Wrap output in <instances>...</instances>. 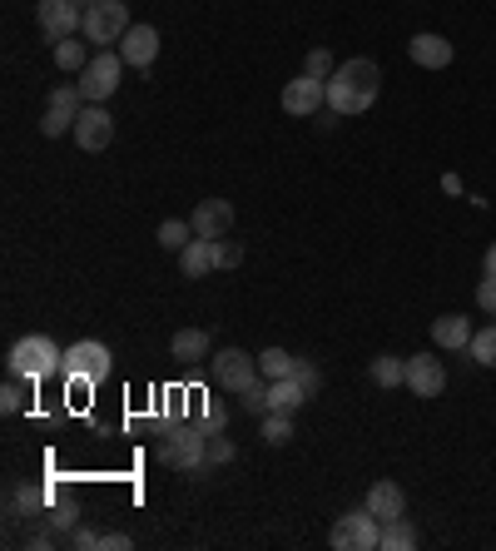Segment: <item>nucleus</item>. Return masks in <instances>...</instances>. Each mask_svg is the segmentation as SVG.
Here are the masks:
<instances>
[{"label":"nucleus","mask_w":496,"mask_h":551,"mask_svg":"<svg viewBox=\"0 0 496 551\" xmlns=\"http://www.w3.org/2000/svg\"><path fill=\"white\" fill-rule=\"evenodd\" d=\"M110 139H115L110 110H105V105H85L80 120H75V144H80L85 154H100V149H110Z\"/></svg>","instance_id":"nucleus-10"},{"label":"nucleus","mask_w":496,"mask_h":551,"mask_svg":"<svg viewBox=\"0 0 496 551\" xmlns=\"http://www.w3.org/2000/svg\"><path fill=\"white\" fill-rule=\"evenodd\" d=\"M368 378L377 383V388H407V358H392V353H377L368 363Z\"/></svg>","instance_id":"nucleus-21"},{"label":"nucleus","mask_w":496,"mask_h":551,"mask_svg":"<svg viewBox=\"0 0 496 551\" xmlns=\"http://www.w3.org/2000/svg\"><path fill=\"white\" fill-rule=\"evenodd\" d=\"M75 120H80V115H70V110H55V105H45V120H40V135H50V139L75 135Z\"/></svg>","instance_id":"nucleus-31"},{"label":"nucleus","mask_w":496,"mask_h":551,"mask_svg":"<svg viewBox=\"0 0 496 551\" xmlns=\"http://www.w3.org/2000/svg\"><path fill=\"white\" fill-rule=\"evenodd\" d=\"M55 65H60V70H70V75H80V70L90 65L85 40H75V35H70V40H60V45H55Z\"/></svg>","instance_id":"nucleus-27"},{"label":"nucleus","mask_w":496,"mask_h":551,"mask_svg":"<svg viewBox=\"0 0 496 551\" xmlns=\"http://www.w3.org/2000/svg\"><path fill=\"white\" fill-rule=\"evenodd\" d=\"M169 358H179V363L209 358V333H204V328H179V333L169 338Z\"/></svg>","instance_id":"nucleus-20"},{"label":"nucleus","mask_w":496,"mask_h":551,"mask_svg":"<svg viewBox=\"0 0 496 551\" xmlns=\"http://www.w3.org/2000/svg\"><path fill=\"white\" fill-rule=\"evenodd\" d=\"M263 373H258V353H244V348H219L214 353V383L224 393H244L253 388Z\"/></svg>","instance_id":"nucleus-8"},{"label":"nucleus","mask_w":496,"mask_h":551,"mask_svg":"<svg viewBox=\"0 0 496 551\" xmlns=\"http://www.w3.org/2000/svg\"><path fill=\"white\" fill-rule=\"evenodd\" d=\"M239 403H244V413H253V417L268 413V408H273V403H268V378H258L253 388H244V393H239Z\"/></svg>","instance_id":"nucleus-33"},{"label":"nucleus","mask_w":496,"mask_h":551,"mask_svg":"<svg viewBox=\"0 0 496 551\" xmlns=\"http://www.w3.org/2000/svg\"><path fill=\"white\" fill-rule=\"evenodd\" d=\"M407 55H412V65H422V70H447V65H452V40H442L437 30H417V35L407 40Z\"/></svg>","instance_id":"nucleus-13"},{"label":"nucleus","mask_w":496,"mask_h":551,"mask_svg":"<svg viewBox=\"0 0 496 551\" xmlns=\"http://www.w3.org/2000/svg\"><path fill=\"white\" fill-rule=\"evenodd\" d=\"M323 85H328V110L338 120H353V115H368L372 105H377L382 70H377V60L358 55V60H343L333 70V80H323Z\"/></svg>","instance_id":"nucleus-1"},{"label":"nucleus","mask_w":496,"mask_h":551,"mask_svg":"<svg viewBox=\"0 0 496 551\" xmlns=\"http://www.w3.org/2000/svg\"><path fill=\"white\" fill-rule=\"evenodd\" d=\"M293 368H298V358H293L288 348H263V353H258V373H263L268 383H278V378H293Z\"/></svg>","instance_id":"nucleus-23"},{"label":"nucleus","mask_w":496,"mask_h":551,"mask_svg":"<svg viewBox=\"0 0 496 551\" xmlns=\"http://www.w3.org/2000/svg\"><path fill=\"white\" fill-rule=\"evenodd\" d=\"M323 105H328V85H323V80L298 75V80L283 85V115H293V120H318Z\"/></svg>","instance_id":"nucleus-9"},{"label":"nucleus","mask_w":496,"mask_h":551,"mask_svg":"<svg viewBox=\"0 0 496 551\" xmlns=\"http://www.w3.org/2000/svg\"><path fill=\"white\" fill-rule=\"evenodd\" d=\"M120 55H124V65L149 70L159 60V30L154 25H129V35L120 40Z\"/></svg>","instance_id":"nucleus-14"},{"label":"nucleus","mask_w":496,"mask_h":551,"mask_svg":"<svg viewBox=\"0 0 496 551\" xmlns=\"http://www.w3.org/2000/svg\"><path fill=\"white\" fill-rule=\"evenodd\" d=\"M179 269H184V278H209L214 269H219V239H189V249L179 254Z\"/></svg>","instance_id":"nucleus-17"},{"label":"nucleus","mask_w":496,"mask_h":551,"mask_svg":"<svg viewBox=\"0 0 496 551\" xmlns=\"http://www.w3.org/2000/svg\"><path fill=\"white\" fill-rule=\"evenodd\" d=\"M477 308H482V313H492V318H496V278H492V274H487L482 283H477Z\"/></svg>","instance_id":"nucleus-36"},{"label":"nucleus","mask_w":496,"mask_h":551,"mask_svg":"<svg viewBox=\"0 0 496 551\" xmlns=\"http://www.w3.org/2000/svg\"><path fill=\"white\" fill-rule=\"evenodd\" d=\"M268 403H273L268 413H303L313 398L303 393V383H298V378H278V383H268Z\"/></svg>","instance_id":"nucleus-18"},{"label":"nucleus","mask_w":496,"mask_h":551,"mask_svg":"<svg viewBox=\"0 0 496 551\" xmlns=\"http://www.w3.org/2000/svg\"><path fill=\"white\" fill-rule=\"evenodd\" d=\"M328 547L333 551H377L382 547V522L372 517L368 507L343 512V517L333 522V532H328Z\"/></svg>","instance_id":"nucleus-3"},{"label":"nucleus","mask_w":496,"mask_h":551,"mask_svg":"<svg viewBox=\"0 0 496 551\" xmlns=\"http://www.w3.org/2000/svg\"><path fill=\"white\" fill-rule=\"evenodd\" d=\"M110 368H115V353H110L100 338H85V343L65 348V363H60L65 378H90V383H105Z\"/></svg>","instance_id":"nucleus-6"},{"label":"nucleus","mask_w":496,"mask_h":551,"mask_svg":"<svg viewBox=\"0 0 496 551\" xmlns=\"http://www.w3.org/2000/svg\"><path fill=\"white\" fill-rule=\"evenodd\" d=\"M333 70H338V60L328 50H308V60H303V75L308 80H333Z\"/></svg>","instance_id":"nucleus-32"},{"label":"nucleus","mask_w":496,"mask_h":551,"mask_svg":"<svg viewBox=\"0 0 496 551\" xmlns=\"http://www.w3.org/2000/svg\"><path fill=\"white\" fill-rule=\"evenodd\" d=\"M129 547H134L129 532H105V537H100V551H129Z\"/></svg>","instance_id":"nucleus-38"},{"label":"nucleus","mask_w":496,"mask_h":551,"mask_svg":"<svg viewBox=\"0 0 496 551\" xmlns=\"http://www.w3.org/2000/svg\"><path fill=\"white\" fill-rule=\"evenodd\" d=\"M129 25H134V20H129V5H124V0H100V5L85 10V30H80V35L110 50V40L120 45L124 35H129Z\"/></svg>","instance_id":"nucleus-5"},{"label":"nucleus","mask_w":496,"mask_h":551,"mask_svg":"<svg viewBox=\"0 0 496 551\" xmlns=\"http://www.w3.org/2000/svg\"><path fill=\"white\" fill-rule=\"evenodd\" d=\"M472 318L467 313H442L437 323H432V343L442 348V353H467L472 348Z\"/></svg>","instance_id":"nucleus-15"},{"label":"nucleus","mask_w":496,"mask_h":551,"mask_svg":"<svg viewBox=\"0 0 496 551\" xmlns=\"http://www.w3.org/2000/svg\"><path fill=\"white\" fill-rule=\"evenodd\" d=\"M234 457H239V442H234L229 432H209V472L229 467Z\"/></svg>","instance_id":"nucleus-28"},{"label":"nucleus","mask_w":496,"mask_h":551,"mask_svg":"<svg viewBox=\"0 0 496 551\" xmlns=\"http://www.w3.org/2000/svg\"><path fill=\"white\" fill-rule=\"evenodd\" d=\"M25 398H30V383H25V378H5V388H0V413L5 417L25 413Z\"/></svg>","instance_id":"nucleus-29"},{"label":"nucleus","mask_w":496,"mask_h":551,"mask_svg":"<svg viewBox=\"0 0 496 551\" xmlns=\"http://www.w3.org/2000/svg\"><path fill=\"white\" fill-rule=\"evenodd\" d=\"M120 80H124V55L120 50H100V55H90V65L80 70V90H85V100L90 105H105L115 90H120Z\"/></svg>","instance_id":"nucleus-4"},{"label":"nucleus","mask_w":496,"mask_h":551,"mask_svg":"<svg viewBox=\"0 0 496 551\" xmlns=\"http://www.w3.org/2000/svg\"><path fill=\"white\" fill-rule=\"evenodd\" d=\"M100 537H105V532H95V527H85V522H80V527L70 532V551H95V547H100Z\"/></svg>","instance_id":"nucleus-35"},{"label":"nucleus","mask_w":496,"mask_h":551,"mask_svg":"<svg viewBox=\"0 0 496 551\" xmlns=\"http://www.w3.org/2000/svg\"><path fill=\"white\" fill-rule=\"evenodd\" d=\"M189 239H194V224H189V219H164V224H159V244H164L169 254H184Z\"/></svg>","instance_id":"nucleus-26"},{"label":"nucleus","mask_w":496,"mask_h":551,"mask_svg":"<svg viewBox=\"0 0 496 551\" xmlns=\"http://www.w3.org/2000/svg\"><path fill=\"white\" fill-rule=\"evenodd\" d=\"M417 527H412V517L402 512V517H392V522H382V547L377 551H417Z\"/></svg>","instance_id":"nucleus-22"},{"label":"nucleus","mask_w":496,"mask_h":551,"mask_svg":"<svg viewBox=\"0 0 496 551\" xmlns=\"http://www.w3.org/2000/svg\"><path fill=\"white\" fill-rule=\"evenodd\" d=\"M45 527H50V532H60V537L70 542V532L80 527V502H75V497H70V502H55V507L45 512Z\"/></svg>","instance_id":"nucleus-24"},{"label":"nucleus","mask_w":496,"mask_h":551,"mask_svg":"<svg viewBox=\"0 0 496 551\" xmlns=\"http://www.w3.org/2000/svg\"><path fill=\"white\" fill-rule=\"evenodd\" d=\"M35 25H40L45 40L60 45V40H70V35L85 30V10L75 0H35Z\"/></svg>","instance_id":"nucleus-7"},{"label":"nucleus","mask_w":496,"mask_h":551,"mask_svg":"<svg viewBox=\"0 0 496 551\" xmlns=\"http://www.w3.org/2000/svg\"><path fill=\"white\" fill-rule=\"evenodd\" d=\"M258 422H263L258 437H263L268 447H288V442H293V413H263Z\"/></svg>","instance_id":"nucleus-25"},{"label":"nucleus","mask_w":496,"mask_h":551,"mask_svg":"<svg viewBox=\"0 0 496 551\" xmlns=\"http://www.w3.org/2000/svg\"><path fill=\"white\" fill-rule=\"evenodd\" d=\"M363 507H368L377 522H392V517H402V512H407V492H402L397 482H387V477H382V482H372V487H368Z\"/></svg>","instance_id":"nucleus-16"},{"label":"nucleus","mask_w":496,"mask_h":551,"mask_svg":"<svg viewBox=\"0 0 496 551\" xmlns=\"http://www.w3.org/2000/svg\"><path fill=\"white\" fill-rule=\"evenodd\" d=\"M482 274H492V278H496V244L487 249V259H482Z\"/></svg>","instance_id":"nucleus-39"},{"label":"nucleus","mask_w":496,"mask_h":551,"mask_svg":"<svg viewBox=\"0 0 496 551\" xmlns=\"http://www.w3.org/2000/svg\"><path fill=\"white\" fill-rule=\"evenodd\" d=\"M244 264V244H224L219 239V269H239Z\"/></svg>","instance_id":"nucleus-37"},{"label":"nucleus","mask_w":496,"mask_h":551,"mask_svg":"<svg viewBox=\"0 0 496 551\" xmlns=\"http://www.w3.org/2000/svg\"><path fill=\"white\" fill-rule=\"evenodd\" d=\"M60 363H65V348H60L55 338L25 333V338H15L10 353H5V378H25V383L35 388V383H45L50 373H60Z\"/></svg>","instance_id":"nucleus-2"},{"label":"nucleus","mask_w":496,"mask_h":551,"mask_svg":"<svg viewBox=\"0 0 496 551\" xmlns=\"http://www.w3.org/2000/svg\"><path fill=\"white\" fill-rule=\"evenodd\" d=\"M407 393H412V398H442V393H447V368H442V358H427V353L407 358Z\"/></svg>","instance_id":"nucleus-11"},{"label":"nucleus","mask_w":496,"mask_h":551,"mask_svg":"<svg viewBox=\"0 0 496 551\" xmlns=\"http://www.w3.org/2000/svg\"><path fill=\"white\" fill-rule=\"evenodd\" d=\"M293 378L303 383V393H308V398H318V393H323V373H318V368H313L308 358H298V368H293Z\"/></svg>","instance_id":"nucleus-34"},{"label":"nucleus","mask_w":496,"mask_h":551,"mask_svg":"<svg viewBox=\"0 0 496 551\" xmlns=\"http://www.w3.org/2000/svg\"><path fill=\"white\" fill-rule=\"evenodd\" d=\"M40 507H45V487H25V482H20V487H10V497H5V517H10V522H25V517L35 522Z\"/></svg>","instance_id":"nucleus-19"},{"label":"nucleus","mask_w":496,"mask_h":551,"mask_svg":"<svg viewBox=\"0 0 496 551\" xmlns=\"http://www.w3.org/2000/svg\"><path fill=\"white\" fill-rule=\"evenodd\" d=\"M482 368H496V323H487V328H477L472 333V348H467Z\"/></svg>","instance_id":"nucleus-30"},{"label":"nucleus","mask_w":496,"mask_h":551,"mask_svg":"<svg viewBox=\"0 0 496 551\" xmlns=\"http://www.w3.org/2000/svg\"><path fill=\"white\" fill-rule=\"evenodd\" d=\"M75 5H80V10H90V5H100V0H75Z\"/></svg>","instance_id":"nucleus-40"},{"label":"nucleus","mask_w":496,"mask_h":551,"mask_svg":"<svg viewBox=\"0 0 496 551\" xmlns=\"http://www.w3.org/2000/svg\"><path fill=\"white\" fill-rule=\"evenodd\" d=\"M189 224H194L199 239H229V229H234V204H229V199H199L194 214H189Z\"/></svg>","instance_id":"nucleus-12"}]
</instances>
